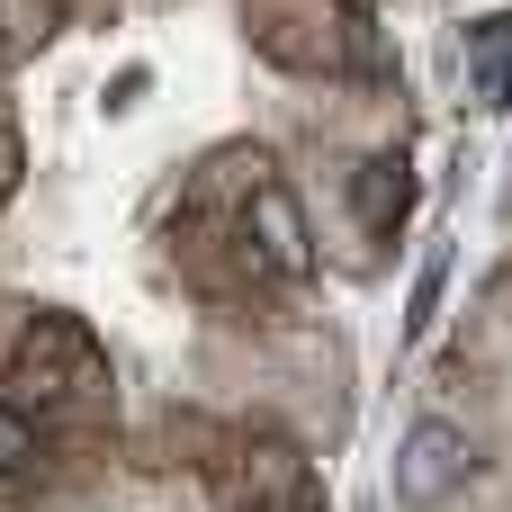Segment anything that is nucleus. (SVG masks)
Returning a JSON list of instances; mask_svg holds the SVG:
<instances>
[{
    "instance_id": "1",
    "label": "nucleus",
    "mask_w": 512,
    "mask_h": 512,
    "mask_svg": "<svg viewBox=\"0 0 512 512\" xmlns=\"http://www.w3.org/2000/svg\"><path fill=\"white\" fill-rule=\"evenodd\" d=\"M0 396L18 405V414H72V405H99L108 396V351H99V333L81 324V315H27L18 324V342H9V369H0Z\"/></svg>"
},
{
    "instance_id": "2",
    "label": "nucleus",
    "mask_w": 512,
    "mask_h": 512,
    "mask_svg": "<svg viewBox=\"0 0 512 512\" xmlns=\"http://www.w3.org/2000/svg\"><path fill=\"white\" fill-rule=\"evenodd\" d=\"M234 252H243V270H252V279H270V288H306V279H315V234H306V207H297V189H288L261 153L243 162Z\"/></svg>"
},
{
    "instance_id": "3",
    "label": "nucleus",
    "mask_w": 512,
    "mask_h": 512,
    "mask_svg": "<svg viewBox=\"0 0 512 512\" xmlns=\"http://www.w3.org/2000/svg\"><path fill=\"white\" fill-rule=\"evenodd\" d=\"M468 477H477V441L450 414H423V423H405V441L387 459V504L396 512H441Z\"/></svg>"
},
{
    "instance_id": "4",
    "label": "nucleus",
    "mask_w": 512,
    "mask_h": 512,
    "mask_svg": "<svg viewBox=\"0 0 512 512\" xmlns=\"http://www.w3.org/2000/svg\"><path fill=\"white\" fill-rule=\"evenodd\" d=\"M306 495H315V468H306V450L279 441V432H252V441L225 459V512H297Z\"/></svg>"
},
{
    "instance_id": "5",
    "label": "nucleus",
    "mask_w": 512,
    "mask_h": 512,
    "mask_svg": "<svg viewBox=\"0 0 512 512\" xmlns=\"http://www.w3.org/2000/svg\"><path fill=\"white\" fill-rule=\"evenodd\" d=\"M414 171H405V153H369L360 171H351V216H360V234H378V243H396L405 234V216H414Z\"/></svg>"
},
{
    "instance_id": "6",
    "label": "nucleus",
    "mask_w": 512,
    "mask_h": 512,
    "mask_svg": "<svg viewBox=\"0 0 512 512\" xmlns=\"http://www.w3.org/2000/svg\"><path fill=\"white\" fill-rule=\"evenodd\" d=\"M441 288H450V243H432V252H423V270H414V297H405V342H423V333L441 324Z\"/></svg>"
},
{
    "instance_id": "7",
    "label": "nucleus",
    "mask_w": 512,
    "mask_h": 512,
    "mask_svg": "<svg viewBox=\"0 0 512 512\" xmlns=\"http://www.w3.org/2000/svg\"><path fill=\"white\" fill-rule=\"evenodd\" d=\"M45 36H54V0H0V63L36 54Z\"/></svg>"
},
{
    "instance_id": "8",
    "label": "nucleus",
    "mask_w": 512,
    "mask_h": 512,
    "mask_svg": "<svg viewBox=\"0 0 512 512\" xmlns=\"http://www.w3.org/2000/svg\"><path fill=\"white\" fill-rule=\"evenodd\" d=\"M36 459H45V423H36V414H18V405L0 396V477H27Z\"/></svg>"
},
{
    "instance_id": "9",
    "label": "nucleus",
    "mask_w": 512,
    "mask_h": 512,
    "mask_svg": "<svg viewBox=\"0 0 512 512\" xmlns=\"http://www.w3.org/2000/svg\"><path fill=\"white\" fill-rule=\"evenodd\" d=\"M18 171H27V153H18V135H9V126H0V207H9V198H18Z\"/></svg>"
},
{
    "instance_id": "10",
    "label": "nucleus",
    "mask_w": 512,
    "mask_h": 512,
    "mask_svg": "<svg viewBox=\"0 0 512 512\" xmlns=\"http://www.w3.org/2000/svg\"><path fill=\"white\" fill-rule=\"evenodd\" d=\"M297 512H324V504H315V495H306V504H297Z\"/></svg>"
}]
</instances>
